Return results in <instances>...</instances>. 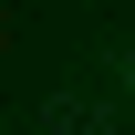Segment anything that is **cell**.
I'll return each mask as SVG.
<instances>
[{"mask_svg": "<svg viewBox=\"0 0 135 135\" xmlns=\"http://www.w3.org/2000/svg\"><path fill=\"white\" fill-rule=\"evenodd\" d=\"M114 73H125V83H135V52H114Z\"/></svg>", "mask_w": 135, "mask_h": 135, "instance_id": "6da1fadb", "label": "cell"}]
</instances>
